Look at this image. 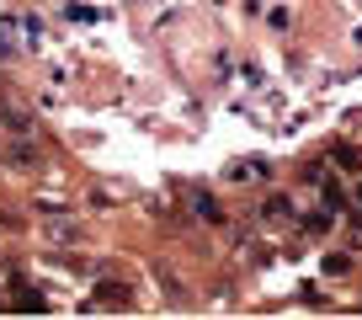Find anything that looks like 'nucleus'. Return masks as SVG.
<instances>
[{
	"instance_id": "obj_1",
	"label": "nucleus",
	"mask_w": 362,
	"mask_h": 320,
	"mask_svg": "<svg viewBox=\"0 0 362 320\" xmlns=\"http://www.w3.org/2000/svg\"><path fill=\"white\" fill-rule=\"evenodd\" d=\"M96 304H112V309H128V294H123V283H96Z\"/></svg>"
},
{
	"instance_id": "obj_3",
	"label": "nucleus",
	"mask_w": 362,
	"mask_h": 320,
	"mask_svg": "<svg viewBox=\"0 0 362 320\" xmlns=\"http://www.w3.org/2000/svg\"><path fill=\"white\" fill-rule=\"evenodd\" d=\"M357 198H362V187H357Z\"/></svg>"
},
{
	"instance_id": "obj_2",
	"label": "nucleus",
	"mask_w": 362,
	"mask_h": 320,
	"mask_svg": "<svg viewBox=\"0 0 362 320\" xmlns=\"http://www.w3.org/2000/svg\"><path fill=\"white\" fill-rule=\"evenodd\" d=\"M16 288H22V294H16V309H33V315H43V309H48V299H43V294H33L27 283H16Z\"/></svg>"
}]
</instances>
